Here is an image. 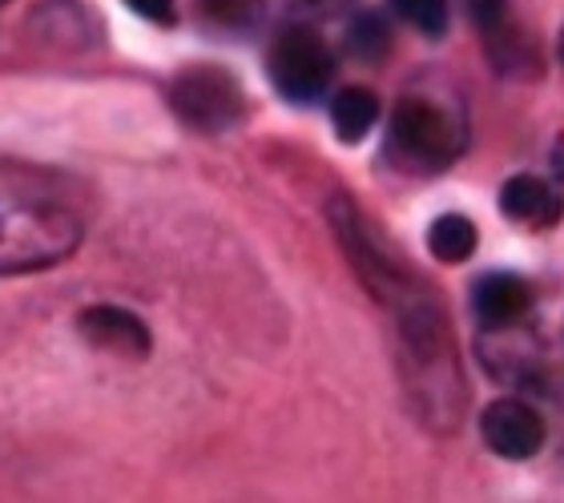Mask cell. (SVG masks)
I'll return each instance as SVG.
<instances>
[{"label":"cell","mask_w":564,"mask_h":503,"mask_svg":"<svg viewBox=\"0 0 564 503\" xmlns=\"http://www.w3.org/2000/svg\"><path fill=\"white\" fill-rule=\"evenodd\" d=\"M480 247V230L471 218L464 214H444V218H435L432 230H427V250H432L440 262L447 266H456V262H468Z\"/></svg>","instance_id":"10"},{"label":"cell","mask_w":564,"mask_h":503,"mask_svg":"<svg viewBox=\"0 0 564 503\" xmlns=\"http://www.w3.org/2000/svg\"><path fill=\"white\" fill-rule=\"evenodd\" d=\"M0 4H9V0H0Z\"/></svg>","instance_id":"18"},{"label":"cell","mask_w":564,"mask_h":503,"mask_svg":"<svg viewBox=\"0 0 564 503\" xmlns=\"http://www.w3.org/2000/svg\"><path fill=\"white\" fill-rule=\"evenodd\" d=\"M532 306V291L529 282L520 274H508V270H492L476 282L471 291V310L480 318L484 327H512L520 318L529 315Z\"/></svg>","instance_id":"7"},{"label":"cell","mask_w":564,"mask_h":503,"mask_svg":"<svg viewBox=\"0 0 564 503\" xmlns=\"http://www.w3.org/2000/svg\"><path fill=\"white\" fill-rule=\"evenodd\" d=\"M500 210H505L512 222L553 226L564 218V198L544 186L541 177L517 174V177H508L505 189H500Z\"/></svg>","instance_id":"8"},{"label":"cell","mask_w":564,"mask_h":503,"mask_svg":"<svg viewBox=\"0 0 564 503\" xmlns=\"http://www.w3.org/2000/svg\"><path fill=\"white\" fill-rule=\"evenodd\" d=\"M391 12L420 29L423 36H444L447 29V0H388Z\"/></svg>","instance_id":"12"},{"label":"cell","mask_w":564,"mask_h":503,"mask_svg":"<svg viewBox=\"0 0 564 503\" xmlns=\"http://www.w3.org/2000/svg\"><path fill=\"white\" fill-rule=\"evenodd\" d=\"M133 12H138L141 21H153V24H174L177 12H174V0H126Z\"/></svg>","instance_id":"14"},{"label":"cell","mask_w":564,"mask_h":503,"mask_svg":"<svg viewBox=\"0 0 564 503\" xmlns=\"http://www.w3.org/2000/svg\"><path fill=\"white\" fill-rule=\"evenodd\" d=\"M480 431L488 451L505 459H532L544 447L541 411L529 407L524 398H496L480 415Z\"/></svg>","instance_id":"5"},{"label":"cell","mask_w":564,"mask_h":503,"mask_svg":"<svg viewBox=\"0 0 564 503\" xmlns=\"http://www.w3.org/2000/svg\"><path fill=\"white\" fill-rule=\"evenodd\" d=\"M556 48H561V65H564V33H561V45H556Z\"/></svg>","instance_id":"16"},{"label":"cell","mask_w":564,"mask_h":503,"mask_svg":"<svg viewBox=\"0 0 564 503\" xmlns=\"http://www.w3.org/2000/svg\"><path fill=\"white\" fill-rule=\"evenodd\" d=\"M376 121H379V97L371 89H343L330 101V125H335L339 141H347V145L364 141Z\"/></svg>","instance_id":"9"},{"label":"cell","mask_w":564,"mask_h":503,"mask_svg":"<svg viewBox=\"0 0 564 503\" xmlns=\"http://www.w3.org/2000/svg\"><path fill=\"white\" fill-rule=\"evenodd\" d=\"M170 106L189 129L198 133H226L235 129L247 113V94L230 69L218 65H194V69L177 73L170 85Z\"/></svg>","instance_id":"3"},{"label":"cell","mask_w":564,"mask_h":503,"mask_svg":"<svg viewBox=\"0 0 564 503\" xmlns=\"http://www.w3.org/2000/svg\"><path fill=\"white\" fill-rule=\"evenodd\" d=\"M347 48H351L355 61H364V65H379V61L391 53L388 21H383L379 12H364V17H355L351 29H347Z\"/></svg>","instance_id":"11"},{"label":"cell","mask_w":564,"mask_h":503,"mask_svg":"<svg viewBox=\"0 0 564 503\" xmlns=\"http://www.w3.org/2000/svg\"><path fill=\"white\" fill-rule=\"evenodd\" d=\"M471 12V21L480 24V29H496L500 24V17H505V4L508 0H464Z\"/></svg>","instance_id":"15"},{"label":"cell","mask_w":564,"mask_h":503,"mask_svg":"<svg viewBox=\"0 0 564 503\" xmlns=\"http://www.w3.org/2000/svg\"><path fill=\"white\" fill-rule=\"evenodd\" d=\"M202 12H206L210 21L238 29V24H250L259 17V0H202Z\"/></svg>","instance_id":"13"},{"label":"cell","mask_w":564,"mask_h":503,"mask_svg":"<svg viewBox=\"0 0 564 503\" xmlns=\"http://www.w3.org/2000/svg\"><path fill=\"white\" fill-rule=\"evenodd\" d=\"M306 4H323V0H306Z\"/></svg>","instance_id":"17"},{"label":"cell","mask_w":564,"mask_h":503,"mask_svg":"<svg viewBox=\"0 0 564 503\" xmlns=\"http://www.w3.org/2000/svg\"><path fill=\"white\" fill-rule=\"evenodd\" d=\"M464 118L427 94L400 97L391 113V150L415 170H444L464 153Z\"/></svg>","instance_id":"2"},{"label":"cell","mask_w":564,"mask_h":503,"mask_svg":"<svg viewBox=\"0 0 564 503\" xmlns=\"http://www.w3.org/2000/svg\"><path fill=\"white\" fill-rule=\"evenodd\" d=\"M77 335H82L89 347H97V351L130 359V363L145 359L153 347L150 327H145L138 315L121 310V306H89V310H82V315H77Z\"/></svg>","instance_id":"6"},{"label":"cell","mask_w":564,"mask_h":503,"mask_svg":"<svg viewBox=\"0 0 564 503\" xmlns=\"http://www.w3.org/2000/svg\"><path fill=\"white\" fill-rule=\"evenodd\" d=\"M271 81L286 101H315L327 94L330 77H335V57H330L327 41L306 29V24H291L274 36L271 57H267Z\"/></svg>","instance_id":"4"},{"label":"cell","mask_w":564,"mask_h":503,"mask_svg":"<svg viewBox=\"0 0 564 503\" xmlns=\"http://www.w3.org/2000/svg\"><path fill=\"white\" fill-rule=\"evenodd\" d=\"M82 247V222L61 206L21 201L0 210V274H29L65 262Z\"/></svg>","instance_id":"1"}]
</instances>
